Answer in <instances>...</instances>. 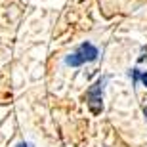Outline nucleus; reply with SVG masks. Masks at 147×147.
Masks as SVG:
<instances>
[{"label":"nucleus","instance_id":"f257e3e1","mask_svg":"<svg viewBox=\"0 0 147 147\" xmlns=\"http://www.w3.org/2000/svg\"><path fill=\"white\" fill-rule=\"evenodd\" d=\"M98 55H99V52H98V48H96L94 44L84 42V44H80L73 54L67 55L65 63L71 65V67H78V65H82V63H86V61H96Z\"/></svg>","mask_w":147,"mask_h":147},{"label":"nucleus","instance_id":"f03ea898","mask_svg":"<svg viewBox=\"0 0 147 147\" xmlns=\"http://www.w3.org/2000/svg\"><path fill=\"white\" fill-rule=\"evenodd\" d=\"M105 82H107V76L99 78V80L88 90V105H90V111H92L94 115H98L99 111L103 109V86H105Z\"/></svg>","mask_w":147,"mask_h":147},{"label":"nucleus","instance_id":"7ed1b4c3","mask_svg":"<svg viewBox=\"0 0 147 147\" xmlns=\"http://www.w3.org/2000/svg\"><path fill=\"white\" fill-rule=\"evenodd\" d=\"M132 80H134V82L142 80L143 84L147 86V73H140L138 69H132Z\"/></svg>","mask_w":147,"mask_h":147},{"label":"nucleus","instance_id":"20e7f679","mask_svg":"<svg viewBox=\"0 0 147 147\" xmlns=\"http://www.w3.org/2000/svg\"><path fill=\"white\" fill-rule=\"evenodd\" d=\"M147 57V48H143V55H140V61H145Z\"/></svg>","mask_w":147,"mask_h":147},{"label":"nucleus","instance_id":"39448f33","mask_svg":"<svg viewBox=\"0 0 147 147\" xmlns=\"http://www.w3.org/2000/svg\"><path fill=\"white\" fill-rule=\"evenodd\" d=\"M17 147H31V145H27V143H19Z\"/></svg>","mask_w":147,"mask_h":147},{"label":"nucleus","instance_id":"423d86ee","mask_svg":"<svg viewBox=\"0 0 147 147\" xmlns=\"http://www.w3.org/2000/svg\"><path fill=\"white\" fill-rule=\"evenodd\" d=\"M143 115H145V119H147V107H145V109H143Z\"/></svg>","mask_w":147,"mask_h":147}]
</instances>
